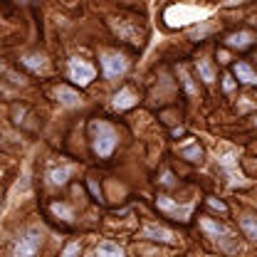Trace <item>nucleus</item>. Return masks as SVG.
<instances>
[{
  "label": "nucleus",
  "instance_id": "obj_13",
  "mask_svg": "<svg viewBox=\"0 0 257 257\" xmlns=\"http://www.w3.org/2000/svg\"><path fill=\"white\" fill-rule=\"evenodd\" d=\"M96 257H124V250H121L116 242L104 240V242H99V247H96Z\"/></svg>",
  "mask_w": 257,
  "mask_h": 257
},
{
  "label": "nucleus",
  "instance_id": "obj_24",
  "mask_svg": "<svg viewBox=\"0 0 257 257\" xmlns=\"http://www.w3.org/2000/svg\"><path fill=\"white\" fill-rule=\"evenodd\" d=\"M89 188H92V193H94L96 198H99V188H96V183H94V181H89Z\"/></svg>",
  "mask_w": 257,
  "mask_h": 257
},
{
  "label": "nucleus",
  "instance_id": "obj_6",
  "mask_svg": "<svg viewBox=\"0 0 257 257\" xmlns=\"http://www.w3.org/2000/svg\"><path fill=\"white\" fill-rule=\"evenodd\" d=\"M42 245V235L37 230H30L18 245H15V257H32Z\"/></svg>",
  "mask_w": 257,
  "mask_h": 257
},
{
  "label": "nucleus",
  "instance_id": "obj_5",
  "mask_svg": "<svg viewBox=\"0 0 257 257\" xmlns=\"http://www.w3.org/2000/svg\"><path fill=\"white\" fill-rule=\"evenodd\" d=\"M156 205H159V210H163L166 215H171V218H176V220H188L193 213V208H195V203H188V205H178V203H173L171 198H166V195H159L156 198Z\"/></svg>",
  "mask_w": 257,
  "mask_h": 257
},
{
  "label": "nucleus",
  "instance_id": "obj_14",
  "mask_svg": "<svg viewBox=\"0 0 257 257\" xmlns=\"http://www.w3.org/2000/svg\"><path fill=\"white\" fill-rule=\"evenodd\" d=\"M240 227H242V232H245L250 240L257 242V218L255 215H242V218H240Z\"/></svg>",
  "mask_w": 257,
  "mask_h": 257
},
{
  "label": "nucleus",
  "instance_id": "obj_19",
  "mask_svg": "<svg viewBox=\"0 0 257 257\" xmlns=\"http://www.w3.org/2000/svg\"><path fill=\"white\" fill-rule=\"evenodd\" d=\"M77 252H79V242H69V245L64 247L62 257H77Z\"/></svg>",
  "mask_w": 257,
  "mask_h": 257
},
{
  "label": "nucleus",
  "instance_id": "obj_25",
  "mask_svg": "<svg viewBox=\"0 0 257 257\" xmlns=\"http://www.w3.org/2000/svg\"><path fill=\"white\" fill-rule=\"evenodd\" d=\"M255 124H257V119H255Z\"/></svg>",
  "mask_w": 257,
  "mask_h": 257
},
{
  "label": "nucleus",
  "instance_id": "obj_4",
  "mask_svg": "<svg viewBox=\"0 0 257 257\" xmlns=\"http://www.w3.org/2000/svg\"><path fill=\"white\" fill-rule=\"evenodd\" d=\"M94 77H96V69L89 62H84V60H79V57L69 60V79H72L74 84L87 87V84H92Z\"/></svg>",
  "mask_w": 257,
  "mask_h": 257
},
{
  "label": "nucleus",
  "instance_id": "obj_7",
  "mask_svg": "<svg viewBox=\"0 0 257 257\" xmlns=\"http://www.w3.org/2000/svg\"><path fill=\"white\" fill-rule=\"evenodd\" d=\"M141 237H146V240H156V242H168V245H173L176 242V235L168 230V227H163V225H144V230H141Z\"/></svg>",
  "mask_w": 257,
  "mask_h": 257
},
{
  "label": "nucleus",
  "instance_id": "obj_12",
  "mask_svg": "<svg viewBox=\"0 0 257 257\" xmlns=\"http://www.w3.org/2000/svg\"><path fill=\"white\" fill-rule=\"evenodd\" d=\"M23 64L30 67V69H35V72H47V69H50L45 55H25V57H23Z\"/></svg>",
  "mask_w": 257,
  "mask_h": 257
},
{
  "label": "nucleus",
  "instance_id": "obj_10",
  "mask_svg": "<svg viewBox=\"0 0 257 257\" xmlns=\"http://www.w3.org/2000/svg\"><path fill=\"white\" fill-rule=\"evenodd\" d=\"M72 173H74V166H60V168H52V171L47 173V178H50L52 186H64Z\"/></svg>",
  "mask_w": 257,
  "mask_h": 257
},
{
  "label": "nucleus",
  "instance_id": "obj_22",
  "mask_svg": "<svg viewBox=\"0 0 257 257\" xmlns=\"http://www.w3.org/2000/svg\"><path fill=\"white\" fill-rule=\"evenodd\" d=\"M223 79H225V82H223L225 92H232V89H235V82H232V77H230V74H225Z\"/></svg>",
  "mask_w": 257,
  "mask_h": 257
},
{
  "label": "nucleus",
  "instance_id": "obj_23",
  "mask_svg": "<svg viewBox=\"0 0 257 257\" xmlns=\"http://www.w3.org/2000/svg\"><path fill=\"white\" fill-rule=\"evenodd\" d=\"M161 181H163V183H166V186H171V183H173V176H171V171H166V173H163V178H161Z\"/></svg>",
  "mask_w": 257,
  "mask_h": 257
},
{
  "label": "nucleus",
  "instance_id": "obj_15",
  "mask_svg": "<svg viewBox=\"0 0 257 257\" xmlns=\"http://www.w3.org/2000/svg\"><path fill=\"white\" fill-rule=\"evenodd\" d=\"M252 42V32L242 30V32H232L230 37H227V45L230 47H247Z\"/></svg>",
  "mask_w": 257,
  "mask_h": 257
},
{
  "label": "nucleus",
  "instance_id": "obj_8",
  "mask_svg": "<svg viewBox=\"0 0 257 257\" xmlns=\"http://www.w3.org/2000/svg\"><path fill=\"white\" fill-rule=\"evenodd\" d=\"M136 101H139V96L134 94V89L124 87V89H119V92L114 94V99H111V106H114L116 111H124V109H131Z\"/></svg>",
  "mask_w": 257,
  "mask_h": 257
},
{
  "label": "nucleus",
  "instance_id": "obj_21",
  "mask_svg": "<svg viewBox=\"0 0 257 257\" xmlns=\"http://www.w3.org/2000/svg\"><path fill=\"white\" fill-rule=\"evenodd\" d=\"M208 205H210L213 210H220V213H225V210H227V208H225V203H220V200H215V198H210V200H208Z\"/></svg>",
  "mask_w": 257,
  "mask_h": 257
},
{
  "label": "nucleus",
  "instance_id": "obj_1",
  "mask_svg": "<svg viewBox=\"0 0 257 257\" xmlns=\"http://www.w3.org/2000/svg\"><path fill=\"white\" fill-rule=\"evenodd\" d=\"M92 149L99 159H109L119 144V131L109 121H92Z\"/></svg>",
  "mask_w": 257,
  "mask_h": 257
},
{
  "label": "nucleus",
  "instance_id": "obj_18",
  "mask_svg": "<svg viewBox=\"0 0 257 257\" xmlns=\"http://www.w3.org/2000/svg\"><path fill=\"white\" fill-rule=\"evenodd\" d=\"M52 213H55V215H62V220H72V218H74V213H72L64 203H55V205H52Z\"/></svg>",
  "mask_w": 257,
  "mask_h": 257
},
{
  "label": "nucleus",
  "instance_id": "obj_17",
  "mask_svg": "<svg viewBox=\"0 0 257 257\" xmlns=\"http://www.w3.org/2000/svg\"><path fill=\"white\" fill-rule=\"evenodd\" d=\"M198 72H200V77H203V82H213L215 79V72H213V67L205 62V60H198Z\"/></svg>",
  "mask_w": 257,
  "mask_h": 257
},
{
  "label": "nucleus",
  "instance_id": "obj_11",
  "mask_svg": "<svg viewBox=\"0 0 257 257\" xmlns=\"http://www.w3.org/2000/svg\"><path fill=\"white\" fill-rule=\"evenodd\" d=\"M235 77H237L240 82H245V84H257V72L245 62H240L235 67Z\"/></svg>",
  "mask_w": 257,
  "mask_h": 257
},
{
  "label": "nucleus",
  "instance_id": "obj_20",
  "mask_svg": "<svg viewBox=\"0 0 257 257\" xmlns=\"http://www.w3.org/2000/svg\"><path fill=\"white\" fill-rule=\"evenodd\" d=\"M181 77H183V84H186V89H188V94H195V87H193V82H191V77H188V72L181 67Z\"/></svg>",
  "mask_w": 257,
  "mask_h": 257
},
{
  "label": "nucleus",
  "instance_id": "obj_16",
  "mask_svg": "<svg viewBox=\"0 0 257 257\" xmlns=\"http://www.w3.org/2000/svg\"><path fill=\"white\" fill-rule=\"evenodd\" d=\"M181 156H183V159H188V161H200L203 159V149H200L198 144H193V146H183V149H181Z\"/></svg>",
  "mask_w": 257,
  "mask_h": 257
},
{
  "label": "nucleus",
  "instance_id": "obj_9",
  "mask_svg": "<svg viewBox=\"0 0 257 257\" xmlns=\"http://www.w3.org/2000/svg\"><path fill=\"white\" fill-rule=\"evenodd\" d=\"M55 96L60 99V104H64V106H79L82 104V96L77 94L74 89H69V87H57Z\"/></svg>",
  "mask_w": 257,
  "mask_h": 257
},
{
  "label": "nucleus",
  "instance_id": "obj_3",
  "mask_svg": "<svg viewBox=\"0 0 257 257\" xmlns=\"http://www.w3.org/2000/svg\"><path fill=\"white\" fill-rule=\"evenodd\" d=\"M101 69H104V77L106 79H119L128 69V62H126V57L119 55V52H104L101 55Z\"/></svg>",
  "mask_w": 257,
  "mask_h": 257
},
{
  "label": "nucleus",
  "instance_id": "obj_2",
  "mask_svg": "<svg viewBox=\"0 0 257 257\" xmlns=\"http://www.w3.org/2000/svg\"><path fill=\"white\" fill-rule=\"evenodd\" d=\"M200 227L223 247L225 252H237V240H235V232H232L230 227L215 223V220H210V218H203V220H200Z\"/></svg>",
  "mask_w": 257,
  "mask_h": 257
}]
</instances>
